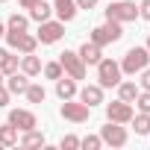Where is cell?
<instances>
[{
    "instance_id": "cell-1",
    "label": "cell",
    "mask_w": 150,
    "mask_h": 150,
    "mask_svg": "<svg viewBox=\"0 0 150 150\" xmlns=\"http://www.w3.org/2000/svg\"><path fill=\"white\" fill-rule=\"evenodd\" d=\"M150 65V50L147 47H129L121 59V71L129 74V77H135V74H141L144 68Z\"/></svg>"
},
{
    "instance_id": "cell-2",
    "label": "cell",
    "mask_w": 150,
    "mask_h": 150,
    "mask_svg": "<svg viewBox=\"0 0 150 150\" xmlns=\"http://www.w3.org/2000/svg\"><path fill=\"white\" fill-rule=\"evenodd\" d=\"M121 35H124V24H118V21H109V18H106V24H100V27H94V30H91V38H88V41H94L97 47H106V44L121 41Z\"/></svg>"
},
{
    "instance_id": "cell-3",
    "label": "cell",
    "mask_w": 150,
    "mask_h": 150,
    "mask_svg": "<svg viewBox=\"0 0 150 150\" xmlns=\"http://www.w3.org/2000/svg\"><path fill=\"white\" fill-rule=\"evenodd\" d=\"M124 77V71H121V62L115 59H100L97 62V86L100 88H115Z\"/></svg>"
},
{
    "instance_id": "cell-4",
    "label": "cell",
    "mask_w": 150,
    "mask_h": 150,
    "mask_svg": "<svg viewBox=\"0 0 150 150\" xmlns=\"http://www.w3.org/2000/svg\"><path fill=\"white\" fill-rule=\"evenodd\" d=\"M106 18L109 21H118V24H129V21L138 18V6L132 3V0H109Z\"/></svg>"
},
{
    "instance_id": "cell-5",
    "label": "cell",
    "mask_w": 150,
    "mask_h": 150,
    "mask_svg": "<svg viewBox=\"0 0 150 150\" xmlns=\"http://www.w3.org/2000/svg\"><path fill=\"white\" fill-rule=\"evenodd\" d=\"M59 115L65 118V121H71V124H83V121H88V115H91V106H86L83 100H62V106H59Z\"/></svg>"
},
{
    "instance_id": "cell-6",
    "label": "cell",
    "mask_w": 150,
    "mask_h": 150,
    "mask_svg": "<svg viewBox=\"0 0 150 150\" xmlns=\"http://www.w3.org/2000/svg\"><path fill=\"white\" fill-rule=\"evenodd\" d=\"M59 65L71 80H86V62L80 59V53H74V50L59 53Z\"/></svg>"
},
{
    "instance_id": "cell-7",
    "label": "cell",
    "mask_w": 150,
    "mask_h": 150,
    "mask_svg": "<svg viewBox=\"0 0 150 150\" xmlns=\"http://www.w3.org/2000/svg\"><path fill=\"white\" fill-rule=\"evenodd\" d=\"M6 41H9V47H12V50H18V53H35V47H38V38H35V35H30V30H27V33L6 30Z\"/></svg>"
},
{
    "instance_id": "cell-8",
    "label": "cell",
    "mask_w": 150,
    "mask_h": 150,
    "mask_svg": "<svg viewBox=\"0 0 150 150\" xmlns=\"http://www.w3.org/2000/svg\"><path fill=\"white\" fill-rule=\"evenodd\" d=\"M65 35V24L62 21H41L38 24V33H35V38H38V44H56L59 38Z\"/></svg>"
},
{
    "instance_id": "cell-9",
    "label": "cell",
    "mask_w": 150,
    "mask_h": 150,
    "mask_svg": "<svg viewBox=\"0 0 150 150\" xmlns=\"http://www.w3.org/2000/svg\"><path fill=\"white\" fill-rule=\"evenodd\" d=\"M100 138H103V144H109V147H124L127 138H129V132L124 129V124L106 121V127H100Z\"/></svg>"
},
{
    "instance_id": "cell-10",
    "label": "cell",
    "mask_w": 150,
    "mask_h": 150,
    "mask_svg": "<svg viewBox=\"0 0 150 150\" xmlns=\"http://www.w3.org/2000/svg\"><path fill=\"white\" fill-rule=\"evenodd\" d=\"M135 112H132V103H127V100H112V103H106V121H115V124H129V118H132Z\"/></svg>"
},
{
    "instance_id": "cell-11",
    "label": "cell",
    "mask_w": 150,
    "mask_h": 150,
    "mask_svg": "<svg viewBox=\"0 0 150 150\" xmlns=\"http://www.w3.org/2000/svg\"><path fill=\"white\" fill-rule=\"evenodd\" d=\"M9 124H15L18 132H27V129L38 127V121H35V115H33L30 109H12V112H9Z\"/></svg>"
},
{
    "instance_id": "cell-12",
    "label": "cell",
    "mask_w": 150,
    "mask_h": 150,
    "mask_svg": "<svg viewBox=\"0 0 150 150\" xmlns=\"http://www.w3.org/2000/svg\"><path fill=\"white\" fill-rule=\"evenodd\" d=\"M53 12H56V21L71 24L80 9H77V0H53Z\"/></svg>"
},
{
    "instance_id": "cell-13",
    "label": "cell",
    "mask_w": 150,
    "mask_h": 150,
    "mask_svg": "<svg viewBox=\"0 0 150 150\" xmlns=\"http://www.w3.org/2000/svg\"><path fill=\"white\" fill-rule=\"evenodd\" d=\"M77 80H71L68 74H62V77L56 80V94H59V100H71V97H77Z\"/></svg>"
},
{
    "instance_id": "cell-14",
    "label": "cell",
    "mask_w": 150,
    "mask_h": 150,
    "mask_svg": "<svg viewBox=\"0 0 150 150\" xmlns=\"http://www.w3.org/2000/svg\"><path fill=\"white\" fill-rule=\"evenodd\" d=\"M77 53H80V59L86 62V68H88V65H97V62L103 59V47H97L94 41H86Z\"/></svg>"
},
{
    "instance_id": "cell-15",
    "label": "cell",
    "mask_w": 150,
    "mask_h": 150,
    "mask_svg": "<svg viewBox=\"0 0 150 150\" xmlns=\"http://www.w3.org/2000/svg\"><path fill=\"white\" fill-rule=\"evenodd\" d=\"M77 94H80V100H83L86 106H91V109L103 103V88H100V86H83Z\"/></svg>"
},
{
    "instance_id": "cell-16",
    "label": "cell",
    "mask_w": 150,
    "mask_h": 150,
    "mask_svg": "<svg viewBox=\"0 0 150 150\" xmlns=\"http://www.w3.org/2000/svg\"><path fill=\"white\" fill-rule=\"evenodd\" d=\"M3 83H6V88H9L12 94H24V91H27V86H30V77H27L24 71H21V74L15 71V74H9Z\"/></svg>"
},
{
    "instance_id": "cell-17",
    "label": "cell",
    "mask_w": 150,
    "mask_h": 150,
    "mask_svg": "<svg viewBox=\"0 0 150 150\" xmlns=\"http://www.w3.org/2000/svg\"><path fill=\"white\" fill-rule=\"evenodd\" d=\"M41 68H44V65H41V59H38L35 53H24V56H21V71L27 74V77H38Z\"/></svg>"
},
{
    "instance_id": "cell-18",
    "label": "cell",
    "mask_w": 150,
    "mask_h": 150,
    "mask_svg": "<svg viewBox=\"0 0 150 150\" xmlns=\"http://www.w3.org/2000/svg\"><path fill=\"white\" fill-rule=\"evenodd\" d=\"M18 138H21V135H18V127H15V124L6 121L3 127H0V147H15Z\"/></svg>"
},
{
    "instance_id": "cell-19",
    "label": "cell",
    "mask_w": 150,
    "mask_h": 150,
    "mask_svg": "<svg viewBox=\"0 0 150 150\" xmlns=\"http://www.w3.org/2000/svg\"><path fill=\"white\" fill-rule=\"evenodd\" d=\"M50 15H53V3H47V0H35L33 9H30V18H33V21H38V24H41V21H47Z\"/></svg>"
},
{
    "instance_id": "cell-20",
    "label": "cell",
    "mask_w": 150,
    "mask_h": 150,
    "mask_svg": "<svg viewBox=\"0 0 150 150\" xmlns=\"http://www.w3.org/2000/svg\"><path fill=\"white\" fill-rule=\"evenodd\" d=\"M18 144L21 147H44V135L33 127V129H27V132H21V138H18Z\"/></svg>"
},
{
    "instance_id": "cell-21",
    "label": "cell",
    "mask_w": 150,
    "mask_h": 150,
    "mask_svg": "<svg viewBox=\"0 0 150 150\" xmlns=\"http://www.w3.org/2000/svg\"><path fill=\"white\" fill-rule=\"evenodd\" d=\"M115 88H118V97H121V100H127V103H135V97H138V91H141L135 83H124V80H121Z\"/></svg>"
},
{
    "instance_id": "cell-22",
    "label": "cell",
    "mask_w": 150,
    "mask_h": 150,
    "mask_svg": "<svg viewBox=\"0 0 150 150\" xmlns=\"http://www.w3.org/2000/svg\"><path fill=\"white\" fill-rule=\"evenodd\" d=\"M24 97H27L30 103H44L47 91H44V86H41V83H30V86H27V91H24Z\"/></svg>"
},
{
    "instance_id": "cell-23",
    "label": "cell",
    "mask_w": 150,
    "mask_h": 150,
    "mask_svg": "<svg viewBox=\"0 0 150 150\" xmlns=\"http://www.w3.org/2000/svg\"><path fill=\"white\" fill-rule=\"evenodd\" d=\"M129 124L135 127V132H138V135H150V115H147V112L132 115V118H129Z\"/></svg>"
},
{
    "instance_id": "cell-24",
    "label": "cell",
    "mask_w": 150,
    "mask_h": 150,
    "mask_svg": "<svg viewBox=\"0 0 150 150\" xmlns=\"http://www.w3.org/2000/svg\"><path fill=\"white\" fill-rule=\"evenodd\" d=\"M6 30L27 33V30H30V18H27V15H18V12H12V15H9V21H6Z\"/></svg>"
},
{
    "instance_id": "cell-25",
    "label": "cell",
    "mask_w": 150,
    "mask_h": 150,
    "mask_svg": "<svg viewBox=\"0 0 150 150\" xmlns=\"http://www.w3.org/2000/svg\"><path fill=\"white\" fill-rule=\"evenodd\" d=\"M0 71H3V77H9V74H15V71H21V56H15V53L9 50L6 59H3V65H0Z\"/></svg>"
},
{
    "instance_id": "cell-26",
    "label": "cell",
    "mask_w": 150,
    "mask_h": 150,
    "mask_svg": "<svg viewBox=\"0 0 150 150\" xmlns=\"http://www.w3.org/2000/svg\"><path fill=\"white\" fill-rule=\"evenodd\" d=\"M41 71H44V77H47V80H59V77H62V74H65L59 62H47V65H44Z\"/></svg>"
},
{
    "instance_id": "cell-27",
    "label": "cell",
    "mask_w": 150,
    "mask_h": 150,
    "mask_svg": "<svg viewBox=\"0 0 150 150\" xmlns=\"http://www.w3.org/2000/svg\"><path fill=\"white\" fill-rule=\"evenodd\" d=\"M80 147H86V150H100V147H103V138H100V135H86V138H80Z\"/></svg>"
},
{
    "instance_id": "cell-28",
    "label": "cell",
    "mask_w": 150,
    "mask_h": 150,
    "mask_svg": "<svg viewBox=\"0 0 150 150\" xmlns=\"http://www.w3.org/2000/svg\"><path fill=\"white\" fill-rule=\"evenodd\" d=\"M135 106H138V112H147V115H150V91H138Z\"/></svg>"
},
{
    "instance_id": "cell-29",
    "label": "cell",
    "mask_w": 150,
    "mask_h": 150,
    "mask_svg": "<svg viewBox=\"0 0 150 150\" xmlns=\"http://www.w3.org/2000/svg\"><path fill=\"white\" fill-rule=\"evenodd\" d=\"M59 147H62V150H77V147H80V138H77V135H62Z\"/></svg>"
},
{
    "instance_id": "cell-30",
    "label": "cell",
    "mask_w": 150,
    "mask_h": 150,
    "mask_svg": "<svg viewBox=\"0 0 150 150\" xmlns=\"http://www.w3.org/2000/svg\"><path fill=\"white\" fill-rule=\"evenodd\" d=\"M138 88L141 91H150V65L141 71V80H138Z\"/></svg>"
},
{
    "instance_id": "cell-31",
    "label": "cell",
    "mask_w": 150,
    "mask_h": 150,
    "mask_svg": "<svg viewBox=\"0 0 150 150\" xmlns=\"http://www.w3.org/2000/svg\"><path fill=\"white\" fill-rule=\"evenodd\" d=\"M9 97H12V91L6 88V83H0V109L9 106Z\"/></svg>"
},
{
    "instance_id": "cell-32",
    "label": "cell",
    "mask_w": 150,
    "mask_h": 150,
    "mask_svg": "<svg viewBox=\"0 0 150 150\" xmlns=\"http://www.w3.org/2000/svg\"><path fill=\"white\" fill-rule=\"evenodd\" d=\"M138 18L150 21V0H141V6H138Z\"/></svg>"
},
{
    "instance_id": "cell-33",
    "label": "cell",
    "mask_w": 150,
    "mask_h": 150,
    "mask_svg": "<svg viewBox=\"0 0 150 150\" xmlns=\"http://www.w3.org/2000/svg\"><path fill=\"white\" fill-rule=\"evenodd\" d=\"M97 6V0H77V9H86V12H91Z\"/></svg>"
},
{
    "instance_id": "cell-34",
    "label": "cell",
    "mask_w": 150,
    "mask_h": 150,
    "mask_svg": "<svg viewBox=\"0 0 150 150\" xmlns=\"http://www.w3.org/2000/svg\"><path fill=\"white\" fill-rule=\"evenodd\" d=\"M18 3H21L24 9H33V3H35V0H18Z\"/></svg>"
},
{
    "instance_id": "cell-35",
    "label": "cell",
    "mask_w": 150,
    "mask_h": 150,
    "mask_svg": "<svg viewBox=\"0 0 150 150\" xmlns=\"http://www.w3.org/2000/svg\"><path fill=\"white\" fill-rule=\"evenodd\" d=\"M6 35V24H0V38H3Z\"/></svg>"
},
{
    "instance_id": "cell-36",
    "label": "cell",
    "mask_w": 150,
    "mask_h": 150,
    "mask_svg": "<svg viewBox=\"0 0 150 150\" xmlns=\"http://www.w3.org/2000/svg\"><path fill=\"white\" fill-rule=\"evenodd\" d=\"M144 47H147V50H150V35H147V44H144Z\"/></svg>"
},
{
    "instance_id": "cell-37",
    "label": "cell",
    "mask_w": 150,
    "mask_h": 150,
    "mask_svg": "<svg viewBox=\"0 0 150 150\" xmlns=\"http://www.w3.org/2000/svg\"><path fill=\"white\" fill-rule=\"evenodd\" d=\"M3 80H6V77H3V71H0V83H3Z\"/></svg>"
},
{
    "instance_id": "cell-38",
    "label": "cell",
    "mask_w": 150,
    "mask_h": 150,
    "mask_svg": "<svg viewBox=\"0 0 150 150\" xmlns=\"http://www.w3.org/2000/svg\"><path fill=\"white\" fill-rule=\"evenodd\" d=\"M0 3H6V0H0Z\"/></svg>"
}]
</instances>
